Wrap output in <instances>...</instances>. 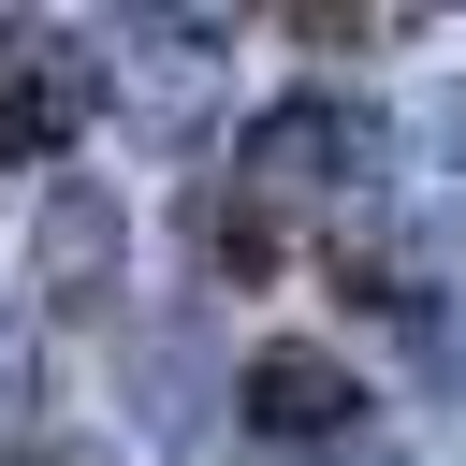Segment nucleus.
<instances>
[{"label": "nucleus", "instance_id": "nucleus-11", "mask_svg": "<svg viewBox=\"0 0 466 466\" xmlns=\"http://www.w3.org/2000/svg\"><path fill=\"white\" fill-rule=\"evenodd\" d=\"M306 466H408V451H393V437L364 422V437H335V451H306Z\"/></svg>", "mask_w": 466, "mask_h": 466}, {"label": "nucleus", "instance_id": "nucleus-6", "mask_svg": "<svg viewBox=\"0 0 466 466\" xmlns=\"http://www.w3.org/2000/svg\"><path fill=\"white\" fill-rule=\"evenodd\" d=\"M233 408H248V437H277V451L364 437V379H350V350H320V335H262V350L233 364Z\"/></svg>", "mask_w": 466, "mask_h": 466}, {"label": "nucleus", "instance_id": "nucleus-2", "mask_svg": "<svg viewBox=\"0 0 466 466\" xmlns=\"http://www.w3.org/2000/svg\"><path fill=\"white\" fill-rule=\"evenodd\" d=\"M102 102H116V131H131V146L189 160V146H204V116H218V15H131V29H116V58H102Z\"/></svg>", "mask_w": 466, "mask_h": 466}, {"label": "nucleus", "instance_id": "nucleus-9", "mask_svg": "<svg viewBox=\"0 0 466 466\" xmlns=\"http://www.w3.org/2000/svg\"><path fill=\"white\" fill-rule=\"evenodd\" d=\"M291 44H408V15H350V0H306Z\"/></svg>", "mask_w": 466, "mask_h": 466}, {"label": "nucleus", "instance_id": "nucleus-1", "mask_svg": "<svg viewBox=\"0 0 466 466\" xmlns=\"http://www.w3.org/2000/svg\"><path fill=\"white\" fill-rule=\"evenodd\" d=\"M379 175H393V131H379L364 87H291V102H262L248 146H233V189H262V204H350V189H379Z\"/></svg>", "mask_w": 466, "mask_h": 466}, {"label": "nucleus", "instance_id": "nucleus-8", "mask_svg": "<svg viewBox=\"0 0 466 466\" xmlns=\"http://www.w3.org/2000/svg\"><path fill=\"white\" fill-rule=\"evenodd\" d=\"M29 408H44V335H29V306L0 291V422L29 437Z\"/></svg>", "mask_w": 466, "mask_h": 466}, {"label": "nucleus", "instance_id": "nucleus-5", "mask_svg": "<svg viewBox=\"0 0 466 466\" xmlns=\"http://www.w3.org/2000/svg\"><path fill=\"white\" fill-rule=\"evenodd\" d=\"M218 408H233V364H218L204 306L131 320V437H146V451H204V437H218Z\"/></svg>", "mask_w": 466, "mask_h": 466}, {"label": "nucleus", "instance_id": "nucleus-10", "mask_svg": "<svg viewBox=\"0 0 466 466\" xmlns=\"http://www.w3.org/2000/svg\"><path fill=\"white\" fill-rule=\"evenodd\" d=\"M0 466H116V451L73 437V422H29V437H0Z\"/></svg>", "mask_w": 466, "mask_h": 466}, {"label": "nucleus", "instance_id": "nucleus-3", "mask_svg": "<svg viewBox=\"0 0 466 466\" xmlns=\"http://www.w3.org/2000/svg\"><path fill=\"white\" fill-rule=\"evenodd\" d=\"M29 291H44L58 320H102V306L131 291V204H116L102 175H44V189H29Z\"/></svg>", "mask_w": 466, "mask_h": 466}, {"label": "nucleus", "instance_id": "nucleus-12", "mask_svg": "<svg viewBox=\"0 0 466 466\" xmlns=\"http://www.w3.org/2000/svg\"><path fill=\"white\" fill-rule=\"evenodd\" d=\"M437 131H451V189H466V87H451V116H437Z\"/></svg>", "mask_w": 466, "mask_h": 466}, {"label": "nucleus", "instance_id": "nucleus-7", "mask_svg": "<svg viewBox=\"0 0 466 466\" xmlns=\"http://www.w3.org/2000/svg\"><path fill=\"white\" fill-rule=\"evenodd\" d=\"M189 233H204V262H218L233 291H262V277L291 262V233H277V204H262V189H233V175H218V189L189 204Z\"/></svg>", "mask_w": 466, "mask_h": 466}, {"label": "nucleus", "instance_id": "nucleus-4", "mask_svg": "<svg viewBox=\"0 0 466 466\" xmlns=\"http://www.w3.org/2000/svg\"><path fill=\"white\" fill-rule=\"evenodd\" d=\"M102 116V44L87 29H0V175H29V160H58L73 131Z\"/></svg>", "mask_w": 466, "mask_h": 466}]
</instances>
